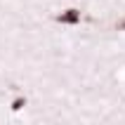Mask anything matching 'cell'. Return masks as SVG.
Listing matches in <instances>:
<instances>
[{
	"label": "cell",
	"mask_w": 125,
	"mask_h": 125,
	"mask_svg": "<svg viewBox=\"0 0 125 125\" xmlns=\"http://www.w3.org/2000/svg\"><path fill=\"white\" fill-rule=\"evenodd\" d=\"M59 24H80V19H83V12L80 10H76V7H71V10H64V12H59L54 17Z\"/></svg>",
	"instance_id": "obj_1"
},
{
	"label": "cell",
	"mask_w": 125,
	"mask_h": 125,
	"mask_svg": "<svg viewBox=\"0 0 125 125\" xmlns=\"http://www.w3.org/2000/svg\"><path fill=\"white\" fill-rule=\"evenodd\" d=\"M24 106H26V97H17L12 102V111H21Z\"/></svg>",
	"instance_id": "obj_2"
},
{
	"label": "cell",
	"mask_w": 125,
	"mask_h": 125,
	"mask_svg": "<svg viewBox=\"0 0 125 125\" xmlns=\"http://www.w3.org/2000/svg\"><path fill=\"white\" fill-rule=\"evenodd\" d=\"M116 28H118V31H125V19L118 21V24H116Z\"/></svg>",
	"instance_id": "obj_3"
}]
</instances>
